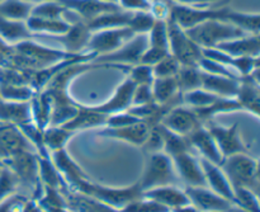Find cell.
<instances>
[{"label":"cell","mask_w":260,"mask_h":212,"mask_svg":"<svg viewBox=\"0 0 260 212\" xmlns=\"http://www.w3.org/2000/svg\"><path fill=\"white\" fill-rule=\"evenodd\" d=\"M187 137L192 147L194 149V152L201 153L200 158H205V159L210 160V162L215 163V164L221 165L223 157L221 154L220 149L217 147V145H216L212 135L210 134V131H208V129L205 125H201L194 131L190 132Z\"/></svg>","instance_id":"20"},{"label":"cell","mask_w":260,"mask_h":212,"mask_svg":"<svg viewBox=\"0 0 260 212\" xmlns=\"http://www.w3.org/2000/svg\"><path fill=\"white\" fill-rule=\"evenodd\" d=\"M236 99L240 103L243 111H248L255 117H259L260 112V85L259 69L251 75L240 78Z\"/></svg>","instance_id":"16"},{"label":"cell","mask_w":260,"mask_h":212,"mask_svg":"<svg viewBox=\"0 0 260 212\" xmlns=\"http://www.w3.org/2000/svg\"><path fill=\"white\" fill-rule=\"evenodd\" d=\"M132 15H134V12H131V10L119 9L99 15V17L89 20V22H85V24L90 29V32H95V31L101 29H109V28H129Z\"/></svg>","instance_id":"27"},{"label":"cell","mask_w":260,"mask_h":212,"mask_svg":"<svg viewBox=\"0 0 260 212\" xmlns=\"http://www.w3.org/2000/svg\"><path fill=\"white\" fill-rule=\"evenodd\" d=\"M33 4L25 0H2L0 15L13 20H27L32 14Z\"/></svg>","instance_id":"34"},{"label":"cell","mask_w":260,"mask_h":212,"mask_svg":"<svg viewBox=\"0 0 260 212\" xmlns=\"http://www.w3.org/2000/svg\"><path fill=\"white\" fill-rule=\"evenodd\" d=\"M240 79L215 75L201 70V88L222 98H235Z\"/></svg>","instance_id":"23"},{"label":"cell","mask_w":260,"mask_h":212,"mask_svg":"<svg viewBox=\"0 0 260 212\" xmlns=\"http://www.w3.org/2000/svg\"><path fill=\"white\" fill-rule=\"evenodd\" d=\"M200 163L202 165L203 173H205L207 187L215 193H217L218 196L230 201L231 203L235 202L233 186L229 182L228 177L223 173V170L221 169L220 165L215 164V163L210 162L205 158H200Z\"/></svg>","instance_id":"19"},{"label":"cell","mask_w":260,"mask_h":212,"mask_svg":"<svg viewBox=\"0 0 260 212\" xmlns=\"http://www.w3.org/2000/svg\"><path fill=\"white\" fill-rule=\"evenodd\" d=\"M104 2H111V3H117V0H104ZM118 4V3H117Z\"/></svg>","instance_id":"54"},{"label":"cell","mask_w":260,"mask_h":212,"mask_svg":"<svg viewBox=\"0 0 260 212\" xmlns=\"http://www.w3.org/2000/svg\"><path fill=\"white\" fill-rule=\"evenodd\" d=\"M25 2L30 3V4L36 5V4H40V3H43V2H50V0H25Z\"/></svg>","instance_id":"53"},{"label":"cell","mask_w":260,"mask_h":212,"mask_svg":"<svg viewBox=\"0 0 260 212\" xmlns=\"http://www.w3.org/2000/svg\"><path fill=\"white\" fill-rule=\"evenodd\" d=\"M66 201V207L71 212H119L101 201L91 198L83 193L68 190L62 192Z\"/></svg>","instance_id":"26"},{"label":"cell","mask_w":260,"mask_h":212,"mask_svg":"<svg viewBox=\"0 0 260 212\" xmlns=\"http://www.w3.org/2000/svg\"><path fill=\"white\" fill-rule=\"evenodd\" d=\"M234 197L235 202L234 205L244 208L248 212H260L258 195L251 190L244 187H234Z\"/></svg>","instance_id":"41"},{"label":"cell","mask_w":260,"mask_h":212,"mask_svg":"<svg viewBox=\"0 0 260 212\" xmlns=\"http://www.w3.org/2000/svg\"><path fill=\"white\" fill-rule=\"evenodd\" d=\"M229 10H230L229 7H192V5H183L169 2V15L183 29H189L194 25L212 19L226 22Z\"/></svg>","instance_id":"7"},{"label":"cell","mask_w":260,"mask_h":212,"mask_svg":"<svg viewBox=\"0 0 260 212\" xmlns=\"http://www.w3.org/2000/svg\"><path fill=\"white\" fill-rule=\"evenodd\" d=\"M178 178L187 187H207L200 158L192 153H183L172 158Z\"/></svg>","instance_id":"10"},{"label":"cell","mask_w":260,"mask_h":212,"mask_svg":"<svg viewBox=\"0 0 260 212\" xmlns=\"http://www.w3.org/2000/svg\"><path fill=\"white\" fill-rule=\"evenodd\" d=\"M136 85L134 81L127 76L121 85L114 90L113 96L104 103L98 104V106H89L94 111L99 112L109 116V114L119 113V112H124L131 107L132 104V97H134V92Z\"/></svg>","instance_id":"17"},{"label":"cell","mask_w":260,"mask_h":212,"mask_svg":"<svg viewBox=\"0 0 260 212\" xmlns=\"http://www.w3.org/2000/svg\"><path fill=\"white\" fill-rule=\"evenodd\" d=\"M0 38L8 45H17L27 40H33V33L24 20L8 19L0 15Z\"/></svg>","instance_id":"28"},{"label":"cell","mask_w":260,"mask_h":212,"mask_svg":"<svg viewBox=\"0 0 260 212\" xmlns=\"http://www.w3.org/2000/svg\"><path fill=\"white\" fill-rule=\"evenodd\" d=\"M177 81L182 93L201 88V70L194 66H180L177 74Z\"/></svg>","instance_id":"38"},{"label":"cell","mask_w":260,"mask_h":212,"mask_svg":"<svg viewBox=\"0 0 260 212\" xmlns=\"http://www.w3.org/2000/svg\"><path fill=\"white\" fill-rule=\"evenodd\" d=\"M198 68L200 70L205 71L208 74H215V75H221V76H228V78L233 79H240V76L238 75L235 70H233L229 66L222 65L220 63H216V61L210 60V58L202 57L198 63Z\"/></svg>","instance_id":"46"},{"label":"cell","mask_w":260,"mask_h":212,"mask_svg":"<svg viewBox=\"0 0 260 212\" xmlns=\"http://www.w3.org/2000/svg\"><path fill=\"white\" fill-rule=\"evenodd\" d=\"M216 48L223 51L233 57H259L260 37L259 35H248L235 40L226 41L216 46Z\"/></svg>","instance_id":"22"},{"label":"cell","mask_w":260,"mask_h":212,"mask_svg":"<svg viewBox=\"0 0 260 212\" xmlns=\"http://www.w3.org/2000/svg\"><path fill=\"white\" fill-rule=\"evenodd\" d=\"M207 129L210 134L212 135L213 140H215L216 145L220 149L223 158L239 154V153H248V147L240 137L238 122L231 125L230 127L217 126V125L212 124Z\"/></svg>","instance_id":"12"},{"label":"cell","mask_w":260,"mask_h":212,"mask_svg":"<svg viewBox=\"0 0 260 212\" xmlns=\"http://www.w3.org/2000/svg\"><path fill=\"white\" fill-rule=\"evenodd\" d=\"M168 37H169V52L174 56L180 66H194L198 68V63L202 58V48L192 41L172 17L167 18Z\"/></svg>","instance_id":"5"},{"label":"cell","mask_w":260,"mask_h":212,"mask_svg":"<svg viewBox=\"0 0 260 212\" xmlns=\"http://www.w3.org/2000/svg\"><path fill=\"white\" fill-rule=\"evenodd\" d=\"M35 94L29 85H0V98L4 101L29 102Z\"/></svg>","instance_id":"40"},{"label":"cell","mask_w":260,"mask_h":212,"mask_svg":"<svg viewBox=\"0 0 260 212\" xmlns=\"http://www.w3.org/2000/svg\"><path fill=\"white\" fill-rule=\"evenodd\" d=\"M142 197L161 203L170 210H174V208L189 203V200H188L184 191L175 187V186H161V187L144 191Z\"/></svg>","instance_id":"24"},{"label":"cell","mask_w":260,"mask_h":212,"mask_svg":"<svg viewBox=\"0 0 260 212\" xmlns=\"http://www.w3.org/2000/svg\"><path fill=\"white\" fill-rule=\"evenodd\" d=\"M128 76L135 85H152L155 80L154 73H152V66L144 65V64H137L129 68Z\"/></svg>","instance_id":"44"},{"label":"cell","mask_w":260,"mask_h":212,"mask_svg":"<svg viewBox=\"0 0 260 212\" xmlns=\"http://www.w3.org/2000/svg\"><path fill=\"white\" fill-rule=\"evenodd\" d=\"M149 47V38L147 33H141V35H135L128 42L124 43L118 50L113 51L107 55L96 56L91 60V63L104 65L107 68L114 69H123V70H129V68L137 65L141 60V56Z\"/></svg>","instance_id":"6"},{"label":"cell","mask_w":260,"mask_h":212,"mask_svg":"<svg viewBox=\"0 0 260 212\" xmlns=\"http://www.w3.org/2000/svg\"><path fill=\"white\" fill-rule=\"evenodd\" d=\"M157 129H159L160 134H161L162 141H164L162 152L169 155L170 158L183 154V153H192V154H194V149L192 147L187 136L175 134V132L170 131L165 126H162L161 124L157 125Z\"/></svg>","instance_id":"30"},{"label":"cell","mask_w":260,"mask_h":212,"mask_svg":"<svg viewBox=\"0 0 260 212\" xmlns=\"http://www.w3.org/2000/svg\"><path fill=\"white\" fill-rule=\"evenodd\" d=\"M135 35L136 33L128 27L109 28L91 32L85 47V53H93L95 57L111 53L128 42Z\"/></svg>","instance_id":"8"},{"label":"cell","mask_w":260,"mask_h":212,"mask_svg":"<svg viewBox=\"0 0 260 212\" xmlns=\"http://www.w3.org/2000/svg\"><path fill=\"white\" fill-rule=\"evenodd\" d=\"M187 35L201 48H213L220 43L248 36L245 31L225 20H207L185 29Z\"/></svg>","instance_id":"2"},{"label":"cell","mask_w":260,"mask_h":212,"mask_svg":"<svg viewBox=\"0 0 260 212\" xmlns=\"http://www.w3.org/2000/svg\"><path fill=\"white\" fill-rule=\"evenodd\" d=\"M160 124L169 129L170 131L183 135V136H188L197 127L203 125L197 117L196 112L184 104H180V106L170 109Z\"/></svg>","instance_id":"13"},{"label":"cell","mask_w":260,"mask_h":212,"mask_svg":"<svg viewBox=\"0 0 260 212\" xmlns=\"http://www.w3.org/2000/svg\"><path fill=\"white\" fill-rule=\"evenodd\" d=\"M25 23L33 35H61L71 27L65 19H47L33 15H30Z\"/></svg>","instance_id":"31"},{"label":"cell","mask_w":260,"mask_h":212,"mask_svg":"<svg viewBox=\"0 0 260 212\" xmlns=\"http://www.w3.org/2000/svg\"><path fill=\"white\" fill-rule=\"evenodd\" d=\"M179 69L180 64L178 63L174 56L169 53L162 60H160L159 63L152 66V73H154L155 78H170V76H177Z\"/></svg>","instance_id":"45"},{"label":"cell","mask_w":260,"mask_h":212,"mask_svg":"<svg viewBox=\"0 0 260 212\" xmlns=\"http://www.w3.org/2000/svg\"><path fill=\"white\" fill-rule=\"evenodd\" d=\"M200 118V121L205 125V122L211 121L216 114L218 113H228V112H236V111H243L240 103L238 102L236 98H220L211 103L210 106L203 107V108L193 109Z\"/></svg>","instance_id":"32"},{"label":"cell","mask_w":260,"mask_h":212,"mask_svg":"<svg viewBox=\"0 0 260 212\" xmlns=\"http://www.w3.org/2000/svg\"><path fill=\"white\" fill-rule=\"evenodd\" d=\"M25 150L36 152L19 127L15 125L0 124V167H3L2 163L5 159H9Z\"/></svg>","instance_id":"11"},{"label":"cell","mask_w":260,"mask_h":212,"mask_svg":"<svg viewBox=\"0 0 260 212\" xmlns=\"http://www.w3.org/2000/svg\"><path fill=\"white\" fill-rule=\"evenodd\" d=\"M154 22L155 17L150 12H134L131 23H129V28H131L136 35L149 33L152 24H154Z\"/></svg>","instance_id":"47"},{"label":"cell","mask_w":260,"mask_h":212,"mask_svg":"<svg viewBox=\"0 0 260 212\" xmlns=\"http://www.w3.org/2000/svg\"><path fill=\"white\" fill-rule=\"evenodd\" d=\"M151 102H155L151 85H137L135 88L131 106H141V104L151 103Z\"/></svg>","instance_id":"48"},{"label":"cell","mask_w":260,"mask_h":212,"mask_svg":"<svg viewBox=\"0 0 260 212\" xmlns=\"http://www.w3.org/2000/svg\"><path fill=\"white\" fill-rule=\"evenodd\" d=\"M147 38H149V47L169 52L167 19H155L151 29L147 33Z\"/></svg>","instance_id":"37"},{"label":"cell","mask_w":260,"mask_h":212,"mask_svg":"<svg viewBox=\"0 0 260 212\" xmlns=\"http://www.w3.org/2000/svg\"><path fill=\"white\" fill-rule=\"evenodd\" d=\"M225 212H248V211H245V210H244V208L239 207V206L234 205V203H233V205H231L230 207H229Z\"/></svg>","instance_id":"52"},{"label":"cell","mask_w":260,"mask_h":212,"mask_svg":"<svg viewBox=\"0 0 260 212\" xmlns=\"http://www.w3.org/2000/svg\"><path fill=\"white\" fill-rule=\"evenodd\" d=\"M184 192L190 205L201 212H225L233 205L208 187H185Z\"/></svg>","instance_id":"14"},{"label":"cell","mask_w":260,"mask_h":212,"mask_svg":"<svg viewBox=\"0 0 260 212\" xmlns=\"http://www.w3.org/2000/svg\"><path fill=\"white\" fill-rule=\"evenodd\" d=\"M74 132L63 129L61 126H48L43 130V142L50 153L57 152V150L65 149V145L71 137L74 136Z\"/></svg>","instance_id":"36"},{"label":"cell","mask_w":260,"mask_h":212,"mask_svg":"<svg viewBox=\"0 0 260 212\" xmlns=\"http://www.w3.org/2000/svg\"><path fill=\"white\" fill-rule=\"evenodd\" d=\"M226 22L241 28L249 35H259L260 15L258 13L238 12V10H234L230 8Z\"/></svg>","instance_id":"35"},{"label":"cell","mask_w":260,"mask_h":212,"mask_svg":"<svg viewBox=\"0 0 260 212\" xmlns=\"http://www.w3.org/2000/svg\"><path fill=\"white\" fill-rule=\"evenodd\" d=\"M179 182L172 158L164 152L149 154L146 168L139 180L142 192L161 186H175Z\"/></svg>","instance_id":"4"},{"label":"cell","mask_w":260,"mask_h":212,"mask_svg":"<svg viewBox=\"0 0 260 212\" xmlns=\"http://www.w3.org/2000/svg\"><path fill=\"white\" fill-rule=\"evenodd\" d=\"M73 191L83 195L89 196L91 198L101 201L116 210H121L126 205H128L132 201L142 197V190L140 187L139 182L129 187L124 188H111L104 187V186L96 185V183L90 182L89 179L83 180L79 183Z\"/></svg>","instance_id":"3"},{"label":"cell","mask_w":260,"mask_h":212,"mask_svg":"<svg viewBox=\"0 0 260 212\" xmlns=\"http://www.w3.org/2000/svg\"><path fill=\"white\" fill-rule=\"evenodd\" d=\"M0 2H2V0H0Z\"/></svg>","instance_id":"55"},{"label":"cell","mask_w":260,"mask_h":212,"mask_svg":"<svg viewBox=\"0 0 260 212\" xmlns=\"http://www.w3.org/2000/svg\"><path fill=\"white\" fill-rule=\"evenodd\" d=\"M69 10L75 13L83 22H89L106 13L122 9L117 3L104 0H57Z\"/></svg>","instance_id":"15"},{"label":"cell","mask_w":260,"mask_h":212,"mask_svg":"<svg viewBox=\"0 0 260 212\" xmlns=\"http://www.w3.org/2000/svg\"><path fill=\"white\" fill-rule=\"evenodd\" d=\"M19 186L14 173L9 168L3 165L0 169V202L9 196L17 193Z\"/></svg>","instance_id":"43"},{"label":"cell","mask_w":260,"mask_h":212,"mask_svg":"<svg viewBox=\"0 0 260 212\" xmlns=\"http://www.w3.org/2000/svg\"><path fill=\"white\" fill-rule=\"evenodd\" d=\"M221 169L234 187H244L258 195L259 192V169L258 162L249 157L248 153H239L223 158Z\"/></svg>","instance_id":"1"},{"label":"cell","mask_w":260,"mask_h":212,"mask_svg":"<svg viewBox=\"0 0 260 212\" xmlns=\"http://www.w3.org/2000/svg\"><path fill=\"white\" fill-rule=\"evenodd\" d=\"M170 2L183 5H192V7H206L207 4L221 2V0H170Z\"/></svg>","instance_id":"50"},{"label":"cell","mask_w":260,"mask_h":212,"mask_svg":"<svg viewBox=\"0 0 260 212\" xmlns=\"http://www.w3.org/2000/svg\"><path fill=\"white\" fill-rule=\"evenodd\" d=\"M218 98L220 97L216 96V94L205 90L202 88H198L194 89V90L183 93V104L192 109L203 108V107L210 106L211 103L217 101Z\"/></svg>","instance_id":"39"},{"label":"cell","mask_w":260,"mask_h":212,"mask_svg":"<svg viewBox=\"0 0 260 212\" xmlns=\"http://www.w3.org/2000/svg\"><path fill=\"white\" fill-rule=\"evenodd\" d=\"M119 7L131 12H150L151 0H117Z\"/></svg>","instance_id":"49"},{"label":"cell","mask_w":260,"mask_h":212,"mask_svg":"<svg viewBox=\"0 0 260 212\" xmlns=\"http://www.w3.org/2000/svg\"><path fill=\"white\" fill-rule=\"evenodd\" d=\"M30 112L32 121L41 130L50 126L51 113H52V99L45 90H40L30 99Z\"/></svg>","instance_id":"29"},{"label":"cell","mask_w":260,"mask_h":212,"mask_svg":"<svg viewBox=\"0 0 260 212\" xmlns=\"http://www.w3.org/2000/svg\"><path fill=\"white\" fill-rule=\"evenodd\" d=\"M172 212H201V211L198 210V208H196L193 205L188 203V205L180 206V207L174 208V210H172Z\"/></svg>","instance_id":"51"},{"label":"cell","mask_w":260,"mask_h":212,"mask_svg":"<svg viewBox=\"0 0 260 212\" xmlns=\"http://www.w3.org/2000/svg\"><path fill=\"white\" fill-rule=\"evenodd\" d=\"M151 129L152 127H150L149 124L142 119V121L127 125V126L103 127V129L101 127L96 135L102 137H109V139L123 140L129 144L136 145V146H142Z\"/></svg>","instance_id":"18"},{"label":"cell","mask_w":260,"mask_h":212,"mask_svg":"<svg viewBox=\"0 0 260 212\" xmlns=\"http://www.w3.org/2000/svg\"><path fill=\"white\" fill-rule=\"evenodd\" d=\"M152 96H154L155 102L157 103H167L172 101L175 97L182 94L178 86V81L175 76L170 78H155L154 83L151 85Z\"/></svg>","instance_id":"33"},{"label":"cell","mask_w":260,"mask_h":212,"mask_svg":"<svg viewBox=\"0 0 260 212\" xmlns=\"http://www.w3.org/2000/svg\"><path fill=\"white\" fill-rule=\"evenodd\" d=\"M119 212H172V210L165 207L161 203L155 202V201L149 200V198L141 197L122 207Z\"/></svg>","instance_id":"42"},{"label":"cell","mask_w":260,"mask_h":212,"mask_svg":"<svg viewBox=\"0 0 260 212\" xmlns=\"http://www.w3.org/2000/svg\"><path fill=\"white\" fill-rule=\"evenodd\" d=\"M90 35L91 32L86 27L85 22L78 20V22L73 23L71 27L61 35H33V40L55 41L62 46V50L74 53V55H80V53H85V47L88 45Z\"/></svg>","instance_id":"9"},{"label":"cell","mask_w":260,"mask_h":212,"mask_svg":"<svg viewBox=\"0 0 260 212\" xmlns=\"http://www.w3.org/2000/svg\"><path fill=\"white\" fill-rule=\"evenodd\" d=\"M32 122L29 102H13L0 99V124L15 125Z\"/></svg>","instance_id":"25"},{"label":"cell","mask_w":260,"mask_h":212,"mask_svg":"<svg viewBox=\"0 0 260 212\" xmlns=\"http://www.w3.org/2000/svg\"><path fill=\"white\" fill-rule=\"evenodd\" d=\"M107 118H108L107 114L99 113V112L91 109L89 106L79 103L78 113L61 127L76 134L79 131H84V130L104 127L107 124Z\"/></svg>","instance_id":"21"}]
</instances>
